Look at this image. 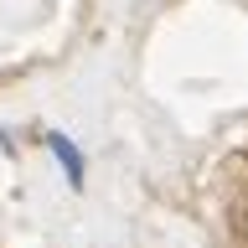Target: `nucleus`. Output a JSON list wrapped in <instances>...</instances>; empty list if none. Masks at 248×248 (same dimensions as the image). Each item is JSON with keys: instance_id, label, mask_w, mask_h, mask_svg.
Instances as JSON below:
<instances>
[{"instance_id": "1", "label": "nucleus", "mask_w": 248, "mask_h": 248, "mask_svg": "<svg viewBox=\"0 0 248 248\" xmlns=\"http://www.w3.org/2000/svg\"><path fill=\"white\" fill-rule=\"evenodd\" d=\"M46 150L62 160V176H67V181H73V186H83V150H78L73 140L52 129V135H46Z\"/></svg>"}]
</instances>
